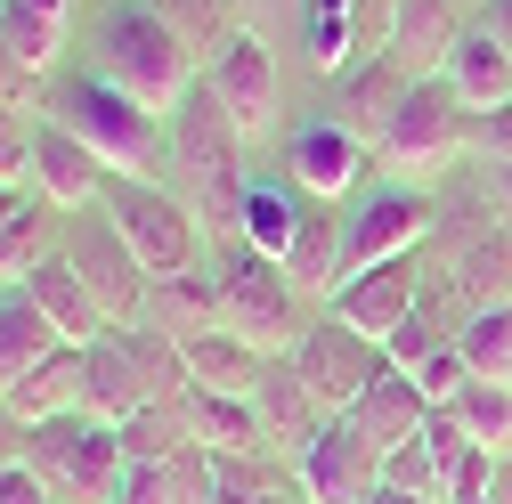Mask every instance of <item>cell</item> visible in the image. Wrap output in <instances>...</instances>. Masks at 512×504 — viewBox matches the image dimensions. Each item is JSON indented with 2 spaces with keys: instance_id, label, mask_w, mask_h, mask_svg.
I'll return each instance as SVG.
<instances>
[{
  "instance_id": "cell-1",
  "label": "cell",
  "mask_w": 512,
  "mask_h": 504,
  "mask_svg": "<svg viewBox=\"0 0 512 504\" xmlns=\"http://www.w3.org/2000/svg\"><path fill=\"white\" fill-rule=\"evenodd\" d=\"M90 74H106L114 90H131L139 106H155L171 122V106L204 82V57L187 49L147 0H106L98 33H90Z\"/></svg>"
},
{
  "instance_id": "cell-2",
  "label": "cell",
  "mask_w": 512,
  "mask_h": 504,
  "mask_svg": "<svg viewBox=\"0 0 512 504\" xmlns=\"http://www.w3.org/2000/svg\"><path fill=\"white\" fill-rule=\"evenodd\" d=\"M49 122H66V131L106 163V171H122V179H155L163 163H171V122L155 114V106H139L131 90H114L106 74H57L49 82V106H41Z\"/></svg>"
},
{
  "instance_id": "cell-3",
  "label": "cell",
  "mask_w": 512,
  "mask_h": 504,
  "mask_svg": "<svg viewBox=\"0 0 512 504\" xmlns=\"http://www.w3.org/2000/svg\"><path fill=\"white\" fill-rule=\"evenodd\" d=\"M171 171H179V196L204 212V228L236 236V212H244V131H236V114L220 106L212 82H196L179 106H171Z\"/></svg>"
},
{
  "instance_id": "cell-4",
  "label": "cell",
  "mask_w": 512,
  "mask_h": 504,
  "mask_svg": "<svg viewBox=\"0 0 512 504\" xmlns=\"http://www.w3.org/2000/svg\"><path fill=\"white\" fill-rule=\"evenodd\" d=\"M431 261L447 269V285H456L472 309H504L512 301V212L488 196V187H447V196H431Z\"/></svg>"
},
{
  "instance_id": "cell-5",
  "label": "cell",
  "mask_w": 512,
  "mask_h": 504,
  "mask_svg": "<svg viewBox=\"0 0 512 504\" xmlns=\"http://www.w3.org/2000/svg\"><path fill=\"white\" fill-rule=\"evenodd\" d=\"M212 285H220V326L236 342H252L261 358H293V342L309 334V309H301V285L285 277V261L252 252L244 236H220Z\"/></svg>"
},
{
  "instance_id": "cell-6",
  "label": "cell",
  "mask_w": 512,
  "mask_h": 504,
  "mask_svg": "<svg viewBox=\"0 0 512 504\" xmlns=\"http://www.w3.org/2000/svg\"><path fill=\"white\" fill-rule=\"evenodd\" d=\"M25 464L49 480L57 504H114L122 472H131L122 431L98 423V415H49V423H33L25 431Z\"/></svg>"
},
{
  "instance_id": "cell-7",
  "label": "cell",
  "mask_w": 512,
  "mask_h": 504,
  "mask_svg": "<svg viewBox=\"0 0 512 504\" xmlns=\"http://www.w3.org/2000/svg\"><path fill=\"white\" fill-rule=\"evenodd\" d=\"M472 147V106L447 90V74H423V82H407V98H399V114L374 131V171H391V179H431V171H447Z\"/></svg>"
},
{
  "instance_id": "cell-8",
  "label": "cell",
  "mask_w": 512,
  "mask_h": 504,
  "mask_svg": "<svg viewBox=\"0 0 512 504\" xmlns=\"http://www.w3.org/2000/svg\"><path fill=\"white\" fill-rule=\"evenodd\" d=\"M106 220L122 228V244L147 261V277H179V269H204V212L179 196V187L155 179H106Z\"/></svg>"
},
{
  "instance_id": "cell-9",
  "label": "cell",
  "mask_w": 512,
  "mask_h": 504,
  "mask_svg": "<svg viewBox=\"0 0 512 504\" xmlns=\"http://www.w3.org/2000/svg\"><path fill=\"white\" fill-rule=\"evenodd\" d=\"M431 236V196L415 179H366L358 196L342 204V261L374 269V261H399V252H423ZM342 269V277H350Z\"/></svg>"
},
{
  "instance_id": "cell-10",
  "label": "cell",
  "mask_w": 512,
  "mask_h": 504,
  "mask_svg": "<svg viewBox=\"0 0 512 504\" xmlns=\"http://www.w3.org/2000/svg\"><path fill=\"white\" fill-rule=\"evenodd\" d=\"M66 261H74L82 285L98 293L106 326H147V293H155V277H147L139 252L122 244V228L106 220V204H90V212L66 220Z\"/></svg>"
},
{
  "instance_id": "cell-11",
  "label": "cell",
  "mask_w": 512,
  "mask_h": 504,
  "mask_svg": "<svg viewBox=\"0 0 512 504\" xmlns=\"http://www.w3.org/2000/svg\"><path fill=\"white\" fill-rule=\"evenodd\" d=\"M293 374L309 383V399L326 407V415H350L382 374H391V350L366 342V334L342 326V318H309V334L293 342Z\"/></svg>"
},
{
  "instance_id": "cell-12",
  "label": "cell",
  "mask_w": 512,
  "mask_h": 504,
  "mask_svg": "<svg viewBox=\"0 0 512 504\" xmlns=\"http://www.w3.org/2000/svg\"><path fill=\"white\" fill-rule=\"evenodd\" d=\"M204 82L220 90V106L236 114L244 139H261L269 122H277V106H285V74H277V49H269L261 25H236V33L204 57Z\"/></svg>"
},
{
  "instance_id": "cell-13",
  "label": "cell",
  "mask_w": 512,
  "mask_h": 504,
  "mask_svg": "<svg viewBox=\"0 0 512 504\" xmlns=\"http://www.w3.org/2000/svg\"><path fill=\"white\" fill-rule=\"evenodd\" d=\"M391 41V0H293V49L317 74H342Z\"/></svg>"
},
{
  "instance_id": "cell-14",
  "label": "cell",
  "mask_w": 512,
  "mask_h": 504,
  "mask_svg": "<svg viewBox=\"0 0 512 504\" xmlns=\"http://www.w3.org/2000/svg\"><path fill=\"white\" fill-rule=\"evenodd\" d=\"M366 163H374V147L350 131V122H334V114L293 122V139H285V179L301 187V196H317V204L358 196V187H366Z\"/></svg>"
},
{
  "instance_id": "cell-15",
  "label": "cell",
  "mask_w": 512,
  "mask_h": 504,
  "mask_svg": "<svg viewBox=\"0 0 512 504\" xmlns=\"http://www.w3.org/2000/svg\"><path fill=\"white\" fill-rule=\"evenodd\" d=\"M293 488H301L309 504H366V496L382 488V448H374L350 415H334L326 431L309 439V456L293 464Z\"/></svg>"
},
{
  "instance_id": "cell-16",
  "label": "cell",
  "mask_w": 512,
  "mask_h": 504,
  "mask_svg": "<svg viewBox=\"0 0 512 504\" xmlns=\"http://www.w3.org/2000/svg\"><path fill=\"white\" fill-rule=\"evenodd\" d=\"M423 293V252H399V261H374V269H350L334 293H326V318L358 326L366 342H391L407 326V309Z\"/></svg>"
},
{
  "instance_id": "cell-17",
  "label": "cell",
  "mask_w": 512,
  "mask_h": 504,
  "mask_svg": "<svg viewBox=\"0 0 512 504\" xmlns=\"http://www.w3.org/2000/svg\"><path fill=\"white\" fill-rule=\"evenodd\" d=\"M25 179H33V196H41L49 212H66V220H74V212L106 204V179H114V171L66 131V122H49V114H41V131H33V171H25Z\"/></svg>"
},
{
  "instance_id": "cell-18",
  "label": "cell",
  "mask_w": 512,
  "mask_h": 504,
  "mask_svg": "<svg viewBox=\"0 0 512 504\" xmlns=\"http://www.w3.org/2000/svg\"><path fill=\"white\" fill-rule=\"evenodd\" d=\"M252 415H261V439H269V456H277V464H301V456H309V439L334 423L326 407L309 399V383L293 374V358H269V366H261V383H252Z\"/></svg>"
},
{
  "instance_id": "cell-19",
  "label": "cell",
  "mask_w": 512,
  "mask_h": 504,
  "mask_svg": "<svg viewBox=\"0 0 512 504\" xmlns=\"http://www.w3.org/2000/svg\"><path fill=\"white\" fill-rule=\"evenodd\" d=\"M464 326H472V301H464L456 285H447V269H439V261H423V293H415L407 326H399L391 342H382V350H391V366H399V374H415L423 358L456 350V342H464Z\"/></svg>"
},
{
  "instance_id": "cell-20",
  "label": "cell",
  "mask_w": 512,
  "mask_h": 504,
  "mask_svg": "<svg viewBox=\"0 0 512 504\" xmlns=\"http://www.w3.org/2000/svg\"><path fill=\"white\" fill-rule=\"evenodd\" d=\"M139 407H155V399H147V374H139L131 326H114V334H98V342L82 350V415H98V423L122 431Z\"/></svg>"
},
{
  "instance_id": "cell-21",
  "label": "cell",
  "mask_w": 512,
  "mask_h": 504,
  "mask_svg": "<svg viewBox=\"0 0 512 504\" xmlns=\"http://www.w3.org/2000/svg\"><path fill=\"white\" fill-rule=\"evenodd\" d=\"M456 41H464L456 0H391V41H382V57H391V66H399L407 82L439 74Z\"/></svg>"
},
{
  "instance_id": "cell-22",
  "label": "cell",
  "mask_w": 512,
  "mask_h": 504,
  "mask_svg": "<svg viewBox=\"0 0 512 504\" xmlns=\"http://www.w3.org/2000/svg\"><path fill=\"white\" fill-rule=\"evenodd\" d=\"M25 293H33L41 318L57 326V342H74V350H90L98 334H114V326H106V309H98V293H90V285H82V269L66 261V244H57L49 261L25 277Z\"/></svg>"
},
{
  "instance_id": "cell-23",
  "label": "cell",
  "mask_w": 512,
  "mask_h": 504,
  "mask_svg": "<svg viewBox=\"0 0 512 504\" xmlns=\"http://www.w3.org/2000/svg\"><path fill=\"white\" fill-rule=\"evenodd\" d=\"M399 98H407V74L374 49V57H358V66H342V74H334V106H326V114H334V122H350V131L374 147V131L399 114Z\"/></svg>"
},
{
  "instance_id": "cell-24",
  "label": "cell",
  "mask_w": 512,
  "mask_h": 504,
  "mask_svg": "<svg viewBox=\"0 0 512 504\" xmlns=\"http://www.w3.org/2000/svg\"><path fill=\"white\" fill-rule=\"evenodd\" d=\"M147 326H155V334H171L179 350L196 342V334H212V326H220V285H212V261H204V269H179V277H155V293H147Z\"/></svg>"
},
{
  "instance_id": "cell-25",
  "label": "cell",
  "mask_w": 512,
  "mask_h": 504,
  "mask_svg": "<svg viewBox=\"0 0 512 504\" xmlns=\"http://www.w3.org/2000/svg\"><path fill=\"white\" fill-rule=\"evenodd\" d=\"M342 212L334 204H301V228H293V252H285V277L301 285V293H317V301H326L334 285H342Z\"/></svg>"
},
{
  "instance_id": "cell-26",
  "label": "cell",
  "mask_w": 512,
  "mask_h": 504,
  "mask_svg": "<svg viewBox=\"0 0 512 504\" xmlns=\"http://www.w3.org/2000/svg\"><path fill=\"white\" fill-rule=\"evenodd\" d=\"M423 415H431V399L415 391V374H399V366H391V374H382V383L350 407V423L374 439L382 456H391V448H407V439H423Z\"/></svg>"
},
{
  "instance_id": "cell-27",
  "label": "cell",
  "mask_w": 512,
  "mask_h": 504,
  "mask_svg": "<svg viewBox=\"0 0 512 504\" xmlns=\"http://www.w3.org/2000/svg\"><path fill=\"white\" fill-rule=\"evenodd\" d=\"M17 423H49V415H82V350L74 342H57L33 374H17V391L0 399Z\"/></svg>"
},
{
  "instance_id": "cell-28",
  "label": "cell",
  "mask_w": 512,
  "mask_h": 504,
  "mask_svg": "<svg viewBox=\"0 0 512 504\" xmlns=\"http://www.w3.org/2000/svg\"><path fill=\"white\" fill-rule=\"evenodd\" d=\"M439 74H447V90H456L472 114H488V106L512 98V49H496L480 25H464V41L447 49V66H439Z\"/></svg>"
},
{
  "instance_id": "cell-29",
  "label": "cell",
  "mask_w": 512,
  "mask_h": 504,
  "mask_svg": "<svg viewBox=\"0 0 512 504\" xmlns=\"http://www.w3.org/2000/svg\"><path fill=\"white\" fill-rule=\"evenodd\" d=\"M301 187L293 179H261L252 171V187H244V212H236V236L252 244V252H269V261H285L293 252V228H301Z\"/></svg>"
},
{
  "instance_id": "cell-30",
  "label": "cell",
  "mask_w": 512,
  "mask_h": 504,
  "mask_svg": "<svg viewBox=\"0 0 512 504\" xmlns=\"http://www.w3.org/2000/svg\"><path fill=\"white\" fill-rule=\"evenodd\" d=\"M261 366H269V358L252 350V342H236L228 326H212V334L187 342V383H196V391H220V399H252Z\"/></svg>"
},
{
  "instance_id": "cell-31",
  "label": "cell",
  "mask_w": 512,
  "mask_h": 504,
  "mask_svg": "<svg viewBox=\"0 0 512 504\" xmlns=\"http://www.w3.org/2000/svg\"><path fill=\"white\" fill-rule=\"evenodd\" d=\"M57 350V326L33 309V293L17 285V293H0V399L17 391V374H33L41 358Z\"/></svg>"
},
{
  "instance_id": "cell-32",
  "label": "cell",
  "mask_w": 512,
  "mask_h": 504,
  "mask_svg": "<svg viewBox=\"0 0 512 504\" xmlns=\"http://www.w3.org/2000/svg\"><path fill=\"white\" fill-rule=\"evenodd\" d=\"M196 448V423H187V399H163V407H139L122 423V456L131 464H171Z\"/></svg>"
},
{
  "instance_id": "cell-33",
  "label": "cell",
  "mask_w": 512,
  "mask_h": 504,
  "mask_svg": "<svg viewBox=\"0 0 512 504\" xmlns=\"http://www.w3.org/2000/svg\"><path fill=\"white\" fill-rule=\"evenodd\" d=\"M447 407H456V423L480 439V448L504 464L512 456V383H488V374H472V383L456 391V399H447Z\"/></svg>"
},
{
  "instance_id": "cell-34",
  "label": "cell",
  "mask_w": 512,
  "mask_h": 504,
  "mask_svg": "<svg viewBox=\"0 0 512 504\" xmlns=\"http://www.w3.org/2000/svg\"><path fill=\"white\" fill-rule=\"evenodd\" d=\"M66 244V228H49V204H33V212H17L9 228H0V293H17L49 252Z\"/></svg>"
},
{
  "instance_id": "cell-35",
  "label": "cell",
  "mask_w": 512,
  "mask_h": 504,
  "mask_svg": "<svg viewBox=\"0 0 512 504\" xmlns=\"http://www.w3.org/2000/svg\"><path fill=\"white\" fill-rule=\"evenodd\" d=\"M147 9H155L187 49H196V57H212V49L244 25V17H236V0H147Z\"/></svg>"
},
{
  "instance_id": "cell-36",
  "label": "cell",
  "mask_w": 512,
  "mask_h": 504,
  "mask_svg": "<svg viewBox=\"0 0 512 504\" xmlns=\"http://www.w3.org/2000/svg\"><path fill=\"white\" fill-rule=\"evenodd\" d=\"M464 366L488 374V383H512V301L504 309H472V326H464Z\"/></svg>"
},
{
  "instance_id": "cell-37",
  "label": "cell",
  "mask_w": 512,
  "mask_h": 504,
  "mask_svg": "<svg viewBox=\"0 0 512 504\" xmlns=\"http://www.w3.org/2000/svg\"><path fill=\"white\" fill-rule=\"evenodd\" d=\"M382 480L439 504V456H431V439H407V448H391V456H382Z\"/></svg>"
},
{
  "instance_id": "cell-38",
  "label": "cell",
  "mask_w": 512,
  "mask_h": 504,
  "mask_svg": "<svg viewBox=\"0 0 512 504\" xmlns=\"http://www.w3.org/2000/svg\"><path fill=\"white\" fill-rule=\"evenodd\" d=\"M33 131H41V122L0 98V179H25L33 171Z\"/></svg>"
},
{
  "instance_id": "cell-39",
  "label": "cell",
  "mask_w": 512,
  "mask_h": 504,
  "mask_svg": "<svg viewBox=\"0 0 512 504\" xmlns=\"http://www.w3.org/2000/svg\"><path fill=\"white\" fill-rule=\"evenodd\" d=\"M464 383H472V366H464V350H439V358H423V366H415V391H423L431 407H447V399H456Z\"/></svg>"
},
{
  "instance_id": "cell-40",
  "label": "cell",
  "mask_w": 512,
  "mask_h": 504,
  "mask_svg": "<svg viewBox=\"0 0 512 504\" xmlns=\"http://www.w3.org/2000/svg\"><path fill=\"white\" fill-rule=\"evenodd\" d=\"M472 155L480 163H512V98L488 106V114H472Z\"/></svg>"
},
{
  "instance_id": "cell-41",
  "label": "cell",
  "mask_w": 512,
  "mask_h": 504,
  "mask_svg": "<svg viewBox=\"0 0 512 504\" xmlns=\"http://www.w3.org/2000/svg\"><path fill=\"white\" fill-rule=\"evenodd\" d=\"M0 504H57V496H49V480L33 464H9L0 472Z\"/></svg>"
},
{
  "instance_id": "cell-42",
  "label": "cell",
  "mask_w": 512,
  "mask_h": 504,
  "mask_svg": "<svg viewBox=\"0 0 512 504\" xmlns=\"http://www.w3.org/2000/svg\"><path fill=\"white\" fill-rule=\"evenodd\" d=\"M472 25H480L496 49H512V0H480V9H472Z\"/></svg>"
},
{
  "instance_id": "cell-43",
  "label": "cell",
  "mask_w": 512,
  "mask_h": 504,
  "mask_svg": "<svg viewBox=\"0 0 512 504\" xmlns=\"http://www.w3.org/2000/svg\"><path fill=\"white\" fill-rule=\"evenodd\" d=\"M25 431H33V423H17L9 407H0V472H9V464H25Z\"/></svg>"
},
{
  "instance_id": "cell-44",
  "label": "cell",
  "mask_w": 512,
  "mask_h": 504,
  "mask_svg": "<svg viewBox=\"0 0 512 504\" xmlns=\"http://www.w3.org/2000/svg\"><path fill=\"white\" fill-rule=\"evenodd\" d=\"M33 204H41V196H33V187H25V179H0V228H9L17 212H33Z\"/></svg>"
},
{
  "instance_id": "cell-45",
  "label": "cell",
  "mask_w": 512,
  "mask_h": 504,
  "mask_svg": "<svg viewBox=\"0 0 512 504\" xmlns=\"http://www.w3.org/2000/svg\"><path fill=\"white\" fill-rule=\"evenodd\" d=\"M17 9H25V17H41V25H57V33H66V17H74V0H17Z\"/></svg>"
},
{
  "instance_id": "cell-46",
  "label": "cell",
  "mask_w": 512,
  "mask_h": 504,
  "mask_svg": "<svg viewBox=\"0 0 512 504\" xmlns=\"http://www.w3.org/2000/svg\"><path fill=\"white\" fill-rule=\"evenodd\" d=\"M488 196H496V204L512 212V163H488Z\"/></svg>"
},
{
  "instance_id": "cell-47",
  "label": "cell",
  "mask_w": 512,
  "mask_h": 504,
  "mask_svg": "<svg viewBox=\"0 0 512 504\" xmlns=\"http://www.w3.org/2000/svg\"><path fill=\"white\" fill-rule=\"evenodd\" d=\"M366 504H431V496H407V488H391V480H382V488H374Z\"/></svg>"
},
{
  "instance_id": "cell-48",
  "label": "cell",
  "mask_w": 512,
  "mask_h": 504,
  "mask_svg": "<svg viewBox=\"0 0 512 504\" xmlns=\"http://www.w3.org/2000/svg\"><path fill=\"white\" fill-rule=\"evenodd\" d=\"M252 504H309V496H301V488L285 480V488H269V496H252Z\"/></svg>"
},
{
  "instance_id": "cell-49",
  "label": "cell",
  "mask_w": 512,
  "mask_h": 504,
  "mask_svg": "<svg viewBox=\"0 0 512 504\" xmlns=\"http://www.w3.org/2000/svg\"><path fill=\"white\" fill-rule=\"evenodd\" d=\"M488 496H496V504H512V456L496 464V488H488Z\"/></svg>"
},
{
  "instance_id": "cell-50",
  "label": "cell",
  "mask_w": 512,
  "mask_h": 504,
  "mask_svg": "<svg viewBox=\"0 0 512 504\" xmlns=\"http://www.w3.org/2000/svg\"><path fill=\"white\" fill-rule=\"evenodd\" d=\"M472 504H496V496H472Z\"/></svg>"
}]
</instances>
